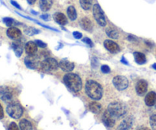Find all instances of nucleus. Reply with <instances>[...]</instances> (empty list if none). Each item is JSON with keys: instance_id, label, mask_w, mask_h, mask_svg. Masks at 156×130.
Returning <instances> with one entry per match:
<instances>
[{"instance_id": "nucleus-1", "label": "nucleus", "mask_w": 156, "mask_h": 130, "mask_svg": "<svg viewBox=\"0 0 156 130\" xmlns=\"http://www.w3.org/2000/svg\"><path fill=\"white\" fill-rule=\"evenodd\" d=\"M85 93L91 99L99 100L103 95V88L98 82L88 80L85 84Z\"/></svg>"}, {"instance_id": "nucleus-2", "label": "nucleus", "mask_w": 156, "mask_h": 130, "mask_svg": "<svg viewBox=\"0 0 156 130\" xmlns=\"http://www.w3.org/2000/svg\"><path fill=\"white\" fill-rule=\"evenodd\" d=\"M63 82L71 91L79 92L82 87V82L79 76L75 73L69 72L63 77Z\"/></svg>"}, {"instance_id": "nucleus-3", "label": "nucleus", "mask_w": 156, "mask_h": 130, "mask_svg": "<svg viewBox=\"0 0 156 130\" xmlns=\"http://www.w3.org/2000/svg\"><path fill=\"white\" fill-rule=\"evenodd\" d=\"M108 111L114 116L115 118H120L126 114V107L121 102H112L108 107Z\"/></svg>"}, {"instance_id": "nucleus-4", "label": "nucleus", "mask_w": 156, "mask_h": 130, "mask_svg": "<svg viewBox=\"0 0 156 130\" xmlns=\"http://www.w3.org/2000/svg\"><path fill=\"white\" fill-rule=\"evenodd\" d=\"M6 112L13 119H19L23 114V108L16 102L10 103L6 107Z\"/></svg>"}, {"instance_id": "nucleus-5", "label": "nucleus", "mask_w": 156, "mask_h": 130, "mask_svg": "<svg viewBox=\"0 0 156 130\" xmlns=\"http://www.w3.org/2000/svg\"><path fill=\"white\" fill-rule=\"evenodd\" d=\"M93 16L99 25L101 26V27H105L106 25L107 21L105 16V13L98 3L94 4L93 6Z\"/></svg>"}, {"instance_id": "nucleus-6", "label": "nucleus", "mask_w": 156, "mask_h": 130, "mask_svg": "<svg viewBox=\"0 0 156 130\" xmlns=\"http://www.w3.org/2000/svg\"><path fill=\"white\" fill-rule=\"evenodd\" d=\"M41 68L43 71H56L59 68V62L53 58H46L41 62Z\"/></svg>"}, {"instance_id": "nucleus-7", "label": "nucleus", "mask_w": 156, "mask_h": 130, "mask_svg": "<svg viewBox=\"0 0 156 130\" xmlns=\"http://www.w3.org/2000/svg\"><path fill=\"white\" fill-rule=\"evenodd\" d=\"M113 84L118 91H123L126 89L129 85L127 78L123 76H117L113 79Z\"/></svg>"}, {"instance_id": "nucleus-8", "label": "nucleus", "mask_w": 156, "mask_h": 130, "mask_svg": "<svg viewBox=\"0 0 156 130\" xmlns=\"http://www.w3.org/2000/svg\"><path fill=\"white\" fill-rule=\"evenodd\" d=\"M0 99L5 102H11L13 99V91L8 86H0Z\"/></svg>"}, {"instance_id": "nucleus-9", "label": "nucleus", "mask_w": 156, "mask_h": 130, "mask_svg": "<svg viewBox=\"0 0 156 130\" xmlns=\"http://www.w3.org/2000/svg\"><path fill=\"white\" fill-rule=\"evenodd\" d=\"M24 64L26 66L30 69H35L37 68L39 60L38 58L34 55H28L24 58Z\"/></svg>"}, {"instance_id": "nucleus-10", "label": "nucleus", "mask_w": 156, "mask_h": 130, "mask_svg": "<svg viewBox=\"0 0 156 130\" xmlns=\"http://www.w3.org/2000/svg\"><path fill=\"white\" fill-rule=\"evenodd\" d=\"M104 46L105 48L110 52V53H113V54H116L120 52V49L118 44L115 43L114 41L111 40H106L104 43Z\"/></svg>"}, {"instance_id": "nucleus-11", "label": "nucleus", "mask_w": 156, "mask_h": 130, "mask_svg": "<svg viewBox=\"0 0 156 130\" xmlns=\"http://www.w3.org/2000/svg\"><path fill=\"white\" fill-rule=\"evenodd\" d=\"M102 120L105 125L108 127H113L115 124L116 118L109 112L108 111H106L103 114Z\"/></svg>"}, {"instance_id": "nucleus-12", "label": "nucleus", "mask_w": 156, "mask_h": 130, "mask_svg": "<svg viewBox=\"0 0 156 130\" xmlns=\"http://www.w3.org/2000/svg\"><path fill=\"white\" fill-rule=\"evenodd\" d=\"M6 34L10 39L18 40L21 37V31L15 27H10L6 31Z\"/></svg>"}, {"instance_id": "nucleus-13", "label": "nucleus", "mask_w": 156, "mask_h": 130, "mask_svg": "<svg viewBox=\"0 0 156 130\" xmlns=\"http://www.w3.org/2000/svg\"><path fill=\"white\" fill-rule=\"evenodd\" d=\"M148 89V83L146 80H142L138 81L136 85V91L138 95L143 96L146 93Z\"/></svg>"}, {"instance_id": "nucleus-14", "label": "nucleus", "mask_w": 156, "mask_h": 130, "mask_svg": "<svg viewBox=\"0 0 156 130\" xmlns=\"http://www.w3.org/2000/svg\"><path fill=\"white\" fill-rule=\"evenodd\" d=\"M59 67L66 72H71L75 68V65L73 62H69L66 59H62L59 62Z\"/></svg>"}, {"instance_id": "nucleus-15", "label": "nucleus", "mask_w": 156, "mask_h": 130, "mask_svg": "<svg viewBox=\"0 0 156 130\" xmlns=\"http://www.w3.org/2000/svg\"><path fill=\"white\" fill-rule=\"evenodd\" d=\"M79 24H80L81 27H82L83 30H87V31H91V30H92V28H93L92 22H91V20H90L88 18H87V17H84V18H82V19L80 20Z\"/></svg>"}, {"instance_id": "nucleus-16", "label": "nucleus", "mask_w": 156, "mask_h": 130, "mask_svg": "<svg viewBox=\"0 0 156 130\" xmlns=\"http://www.w3.org/2000/svg\"><path fill=\"white\" fill-rule=\"evenodd\" d=\"M133 122V120L132 117H126V118L124 119V120H123V122L119 125L117 130H129L131 128V126H132Z\"/></svg>"}, {"instance_id": "nucleus-17", "label": "nucleus", "mask_w": 156, "mask_h": 130, "mask_svg": "<svg viewBox=\"0 0 156 130\" xmlns=\"http://www.w3.org/2000/svg\"><path fill=\"white\" fill-rule=\"evenodd\" d=\"M24 49L27 55H34L37 50V45L34 41H29L25 44Z\"/></svg>"}, {"instance_id": "nucleus-18", "label": "nucleus", "mask_w": 156, "mask_h": 130, "mask_svg": "<svg viewBox=\"0 0 156 130\" xmlns=\"http://www.w3.org/2000/svg\"><path fill=\"white\" fill-rule=\"evenodd\" d=\"M145 103L148 107H152L156 104V93L150 91L145 97Z\"/></svg>"}, {"instance_id": "nucleus-19", "label": "nucleus", "mask_w": 156, "mask_h": 130, "mask_svg": "<svg viewBox=\"0 0 156 130\" xmlns=\"http://www.w3.org/2000/svg\"><path fill=\"white\" fill-rule=\"evenodd\" d=\"M53 19L57 24L60 25H66L67 24V18L66 16L62 12H56L53 15Z\"/></svg>"}, {"instance_id": "nucleus-20", "label": "nucleus", "mask_w": 156, "mask_h": 130, "mask_svg": "<svg viewBox=\"0 0 156 130\" xmlns=\"http://www.w3.org/2000/svg\"><path fill=\"white\" fill-rule=\"evenodd\" d=\"M53 5V0H39L40 9L43 12H47Z\"/></svg>"}, {"instance_id": "nucleus-21", "label": "nucleus", "mask_w": 156, "mask_h": 130, "mask_svg": "<svg viewBox=\"0 0 156 130\" xmlns=\"http://www.w3.org/2000/svg\"><path fill=\"white\" fill-rule=\"evenodd\" d=\"M134 59L135 61L140 65H143V64L146 63V58L145 54H143V53H140V52H135L133 53Z\"/></svg>"}, {"instance_id": "nucleus-22", "label": "nucleus", "mask_w": 156, "mask_h": 130, "mask_svg": "<svg viewBox=\"0 0 156 130\" xmlns=\"http://www.w3.org/2000/svg\"><path fill=\"white\" fill-rule=\"evenodd\" d=\"M101 105L97 101H93L89 104V110L94 114H99L101 111Z\"/></svg>"}, {"instance_id": "nucleus-23", "label": "nucleus", "mask_w": 156, "mask_h": 130, "mask_svg": "<svg viewBox=\"0 0 156 130\" xmlns=\"http://www.w3.org/2000/svg\"><path fill=\"white\" fill-rule=\"evenodd\" d=\"M19 127L21 130H33L32 124L30 121H28L26 119H23L20 121Z\"/></svg>"}, {"instance_id": "nucleus-24", "label": "nucleus", "mask_w": 156, "mask_h": 130, "mask_svg": "<svg viewBox=\"0 0 156 130\" xmlns=\"http://www.w3.org/2000/svg\"><path fill=\"white\" fill-rule=\"evenodd\" d=\"M67 15L71 21H75L77 18V12L74 6H69L67 9Z\"/></svg>"}, {"instance_id": "nucleus-25", "label": "nucleus", "mask_w": 156, "mask_h": 130, "mask_svg": "<svg viewBox=\"0 0 156 130\" xmlns=\"http://www.w3.org/2000/svg\"><path fill=\"white\" fill-rule=\"evenodd\" d=\"M12 48H13L14 52H15V55L17 57H20L23 53V47L20 43H13L12 45Z\"/></svg>"}, {"instance_id": "nucleus-26", "label": "nucleus", "mask_w": 156, "mask_h": 130, "mask_svg": "<svg viewBox=\"0 0 156 130\" xmlns=\"http://www.w3.org/2000/svg\"><path fill=\"white\" fill-rule=\"evenodd\" d=\"M106 33L108 37L112 39H118L119 37V33L112 27H108L106 29Z\"/></svg>"}, {"instance_id": "nucleus-27", "label": "nucleus", "mask_w": 156, "mask_h": 130, "mask_svg": "<svg viewBox=\"0 0 156 130\" xmlns=\"http://www.w3.org/2000/svg\"><path fill=\"white\" fill-rule=\"evenodd\" d=\"M40 32H41V30L32 27H25L24 30V33H25V34L28 35V36H34V35L39 33Z\"/></svg>"}, {"instance_id": "nucleus-28", "label": "nucleus", "mask_w": 156, "mask_h": 130, "mask_svg": "<svg viewBox=\"0 0 156 130\" xmlns=\"http://www.w3.org/2000/svg\"><path fill=\"white\" fill-rule=\"evenodd\" d=\"M3 22L5 24L6 26H8V27H12V26L13 25H18V24H21V23L18 22V21H16L15 20H14L13 18H4L2 19Z\"/></svg>"}, {"instance_id": "nucleus-29", "label": "nucleus", "mask_w": 156, "mask_h": 130, "mask_svg": "<svg viewBox=\"0 0 156 130\" xmlns=\"http://www.w3.org/2000/svg\"><path fill=\"white\" fill-rule=\"evenodd\" d=\"M81 6L84 10L88 11L91 8V0H79Z\"/></svg>"}, {"instance_id": "nucleus-30", "label": "nucleus", "mask_w": 156, "mask_h": 130, "mask_svg": "<svg viewBox=\"0 0 156 130\" xmlns=\"http://www.w3.org/2000/svg\"><path fill=\"white\" fill-rule=\"evenodd\" d=\"M149 123H150L152 129L156 130V114L151 116L150 119H149Z\"/></svg>"}, {"instance_id": "nucleus-31", "label": "nucleus", "mask_w": 156, "mask_h": 130, "mask_svg": "<svg viewBox=\"0 0 156 130\" xmlns=\"http://www.w3.org/2000/svg\"><path fill=\"white\" fill-rule=\"evenodd\" d=\"M34 42L36 43L37 45L39 47H41V48H46V47H47V44H45V43L43 42V41L39 40H36Z\"/></svg>"}, {"instance_id": "nucleus-32", "label": "nucleus", "mask_w": 156, "mask_h": 130, "mask_svg": "<svg viewBox=\"0 0 156 130\" xmlns=\"http://www.w3.org/2000/svg\"><path fill=\"white\" fill-rule=\"evenodd\" d=\"M101 69L102 72L105 73V74H107V73H109L110 72H111V69H110V67L107 65H102L101 68Z\"/></svg>"}, {"instance_id": "nucleus-33", "label": "nucleus", "mask_w": 156, "mask_h": 130, "mask_svg": "<svg viewBox=\"0 0 156 130\" xmlns=\"http://www.w3.org/2000/svg\"><path fill=\"white\" fill-rule=\"evenodd\" d=\"M82 41H83L84 43H85L87 45L89 46V47H92L93 46H94L93 42L91 40V39H89V38H88V37H85L84 39H82Z\"/></svg>"}, {"instance_id": "nucleus-34", "label": "nucleus", "mask_w": 156, "mask_h": 130, "mask_svg": "<svg viewBox=\"0 0 156 130\" xmlns=\"http://www.w3.org/2000/svg\"><path fill=\"white\" fill-rule=\"evenodd\" d=\"M98 65V59L95 57H93L91 59V66L94 69H95L97 68Z\"/></svg>"}, {"instance_id": "nucleus-35", "label": "nucleus", "mask_w": 156, "mask_h": 130, "mask_svg": "<svg viewBox=\"0 0 156 130\" xmlns=\"http://www.w3.org/2000/svg\"><path fill=\"white\" fill-rule=\"evenodd\" d=\"M9 130H19V129H18V126H17L16 123H14V122H12V123H11L10 125H9Z\"/></svg>"}, {"instance_id": "nucleus-36", "label": "nucleus", "mask_w": 156, "mask_h": 130, "mask_svg": "<svg viewBox=\"0 0 156 130\" xmlns=\"http://www.w3.org/2000/svg\"><path fill=\"white\" fill-rule=\"evenodd\" d=\"M127 40L129 41H130V42H133V43H137V42H138V39H137L136 37L133 36V35H129V36L127 37Z\"/></svg>"}, {"instance_id": "nucleus-37", "label": "nucleus", "mask_w": 156, "mask_h": 130, "mask_svg": "<svg viewBox=\"0 0 156 130\" xmlns=\"http://www.w3.org/2000/svg\"><path fill=\"white\" fill-rule=\"evenodd\" d=\"M73 35L76 39H80V38L82 37V33L79 31H74L73 33Z\"/></svg>"}, {"instance_id": "nucleus-38", "label": "nucleus", "mask_w": 156, "mask_h": 130, "mask_svg": "<svg viewBox=\"0 0 156 130\" xmlns=\"http://www.w3.org/2000/svg\"><path fill=\"white\" fill-rule=\"evenodd\" d=\"M35 22L37 23V24H40V25H41L42 26V27H45V28H48V29H50V30H55V31H59V30H56V29H55V28H53V27H49V26H47V25H44V24H41V23H40V22H38V21H35Z\"/></svg>"}, {"instance_id": "nucleus-39", "label": "nucleus", "mask_w": 156, "mask_h": 130, "mask_svg": "<svg viewBox=\"0 0 156 130\" xmlns=\"http://www.w3.org/2000/svg\"><path fill=\"white\" fill-rule=\"evenodd\" d=\"M11 4H12L13 6H15V8H17V9H20V10H21V6H20L19 5H18V3L14 1V0H11Z\"/></svg>"}, {"instance_id": "nucleus-40", "label": "nucleus", "mask_w": 156, "mask_h": 130, "mask_svg": "<svg viewBox=\"0 0 156 130\" xmlns=\"http://www.w3.org/2000/svg\"><path fill=\"white\" fill-rule=\"evenodd\" d=\"M41 19L44 20V21H47V20L50 18V15H47V14H45V15H41Z\"/></svg>"}, {"instance_id": "nucleus-41", "label": "nucleus", "mask_w": 156, "mask_h": 130, "mask_svg": "<svg viewBox=\"0 0 156 130\" xmlns=\"http://www.w3.org/2000/svg\"><path fill=\"white\" fill-rule=\"evenodd\" d=\"M4 117V111H3V108L2 105L0 104V120Z\"/></svg>"}, {"instance_id": "nucleus-42", "label": "nucleus", "mask_w": 156, "mask_h": 130, "mask_svg": "<svg viewBox=\"0 0 156 130\" xmlns=\"http://www.w3.org/2000/svg\"><path fill=\"white\" fill-rule=\"evenodd\" d=\"M121 62H123V63L125 64V65H129V63H128L127 61H126V59H125L124 56H123V57H122V59H121Z\"/></svg>"}, {"instance_id": "nucleus-43", "label": "nucleus", "mask_w": 156, "mask_h": 130, "mask_svg": "<svg viewBox=\"0 0 156 130\" xmlns=\"http://www.w3.org/2000/svg\"><path fill=\"white\" fill-rule=\"evenodd\" d=\"M28 4L30 5H34L35 2H36V0H27Z\"/></svg>"}, {"instance_id": "nucleus-44", "label": "nucleus", "mask_w": 156, "mask_h": 130, "mask_svg": "<svg viewBox=\"0 0 156 130\" xmlns=\"http://www.w3.org/2000/svg\"><path fill=\"white\" fill-rule=\"evenodd\" d=\"M138 130H149V129H147V128L142 127V128H140V129H139Z\"/></svg>"}, {"instance_id": "nucleus-45", "label": "nucleus", "mask_w": 156, "mask_h": 130, "mask_svg": "<svg viewBox=\"0 0 156 130\" xmlns=\"http://www.w3.org/2000/svg\"><path fill=\"white\" fill-rule=\"evenodd\" d=\"M31 13L32 14H34V15H37V12H34V11H33V10H32L31 11Z\"/></svg>"}, {"instance_id": "nucleus-46", "label": "nucleus", "mask_w": 156, "mask_h": 130, "mask_svg": "<svg viewBox=\"0 0 156 130\" xmlns=\"http://www.w3.org/2000/svg\"><path fill=\"white\" fill-rule=\"evenodd\" d=\"M152 68H153L154 69H155V70H156V63L153 64V65H152Z\"/></svg>"}]
</instances>
